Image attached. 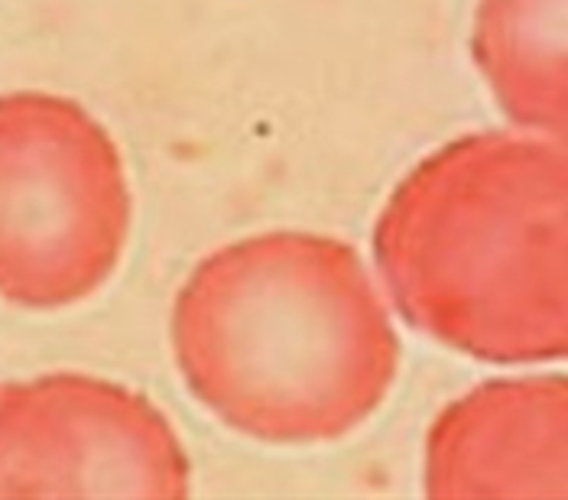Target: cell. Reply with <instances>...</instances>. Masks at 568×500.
Wrapping results in <instances>:
<instances>
[{
  "mask_svg": "<svg viewBox=\"0 0 568 500\" xmlns=\"http://www.w3.org/2000/svg\"><path fill=\"white\" fill-rule=\"evenodd\" d=\"M409 313L481 358H568V156L487 134L438 153L399 202Z\"/></svg>",
  "mask_w": 568,
  "mask_h": 500,
  "instance_id": "6da1fadb",
  "label": "cell"
},
{
  "mask_svg": "<svg viewBox=\"0 0 568 500\" xmlns=\"http://www.w3.org/2000/svg\"><path fill=\"white\" fill-rule=\"evenodd\" d=\"M475 59L514 121L568 136V0H481Z\"/></svg>",
  "mask_w": 568,
  "mask_h": 500,
  "instance_id": "7a4b0ae2",
  "label": "cell"
}]
</instances>
